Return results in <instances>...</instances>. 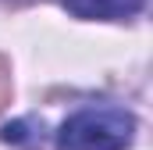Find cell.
Segmentation results:
<instances>
[{"mask_svg":"<svg viewBox=\"0 0 153 150\" xmlns=\"http://www.w3.org/2000/svg\"><path fill=\"white\" fill-rule=\"evenodd\" d=\"M135 140V118L117 104H89L57 129V150H125Z\"/></svg>","mask_w":153,"mask_h":150,"instance_id":"cell-1","label":"cell"},{"mask_svg":"<svg viewBox=\"0 0 153 150\" xmlns=\"http://www.w3.org/2000/svg\"><path fill=\"white\" fill-rule=\"evenodd\" d=\"M68 14L85 22H125L143 11L146 0H61Z\"/></svg>","mask_w":153,"mask_h":150,"instance_id":"cell-2","label":"cell"},{"mask_svg":"<svg viewBox=\"0 0 153 150\" xmlns=\"http://www.w3.org/2000/svg\"><path fill=\"white\" fill-rule=\"evenodd\" d=\"M0 140H4V143H11V147H39V140H43V136H36V122H32V118H22V122L4 125Z\"/></svg>","mask_w":153,"mask_h":150,"instance_id":"cell-3","label":"cell"}]
</instances>
